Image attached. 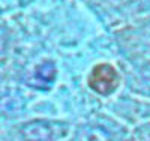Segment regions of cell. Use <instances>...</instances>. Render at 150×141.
Segmentation results:
<instances>
[{
  "mask_svg": "<svg viewBox=\"0 0 150 141\" xmlns=\"http://www.w3.org/2000/svg\"><path fill=\"white\" fill-rule=\"evenodd\" d=\"M68 132V126L59 122L35 120L20 128V135L26 141H57Z\"/></svg>",
  "mask_w": 150,
  "mask_h": 141,
  "instance_id": "1",
  "label": "cell"
},
{
  "mask_svg": "<svg viewBox=\"0 0 150 141\" xmlns=\"http://www.w3.org/2000/svg\"><path fill=\"white\" fill-rule=\"evenodd\" d=\"M87 81H89V86L93 92L102 96H108L119 87L120 78L116 68L112 65H110V63H99L92 69Z\"/></svg>",
  "mask_w": 150,
  "mask_h": 141,
  "instance_id": "2",
  "label": "cell"
},
{
  "mask_svg": "<svg viewBox=\"0 0 150 141\" xmlns=\"http://www.w3.org/2000/svg\"><path fill=\"white\" fill-rule=\"evenodd\" d=\"M56 77H57L56 65L53 62L47 60L35 66L29 78V84L35 89H39V90H48L54 84Z\"/></svg>",
  "mask_w": 150,
  "mask_h": 141,
  "instance_id": "3",
  "label": "cell"
},
{
  "mask_svg": "<svg viewBox=\"0 0 150 141\" xmlns=\"http://www.w3.org/2000/svg\"><path fill=\"white\" fill-rule=\"evenodd\" d=\"M5 47H6V35L2 29H0V54L5 51Z\"/></svg>",
  "mask_w": 150,
  "mask_h": 141,
  "instance_id": "4",
  "label": "cell"
}]
</instances>
